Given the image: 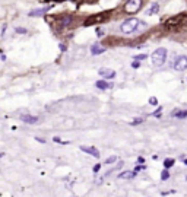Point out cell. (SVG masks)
Masks as SVG:
<instances>
[{
  "label": "cell",
  "instance_id": "cell-1",
  "mask_svg": "<svg viewBox=\"0 0 187 197\" xmlns=\"http://www.w3.org/2000/svg\"><path fill=\"white\" fill-rule=\"evenodd\" d=\"M139 25H140V21H139V19L130 18V19H126V21L121 23L120 29H121L123 34H132V32H135L137 28H139Z\"/></svg>",
  "mask_w": 187,
  "mask_h": 197
},
{
  "label": "cell",
  "instance_id": "cell-2",
  "mask_svg": "<svg viewBox=\"0 0 187 197\" xmlns=\"http://www.w3.org/2000/svg\"><path fill=\"white\" fill-rule=\"evenodd\" d=\"M167 60V50L165 48H158L152 53V63L155 66H162Z\"/></svg>",
  "mask_w": 187,
  "mask_h": 197
},
{
  "label": "cell",
  "instance_id": "cell-3",
  "mask_svg": "<svg viewBox=\"0 0 187 197\" xmlns=\"http://www.w3.org/2000/svg\"><path fill=\"white\" fill-rule=\"evenodd\" d=\"M140 6H142V0H129L124 6V10L127 13H135L140 9Z\"/></svg>",
  "mask_w": 187,
  "mask_h": 197
},
{
  "label": "cell",
  "instance_id": "cell-4",
  "mask_svg": "<svg viewBox=\"0 0 187 197\" xmlns=\"http://www.w3.org/2000/svg\"><path fill=\"white\" fill-rule=\"evenodd\" d=\"M187 23V15H177V16H174V18L168 19V22H167V26H174V25H186Z\"/></svg>",
  "mask_w": 187,
  "mask_h": 197
},
{
  "label": "cell",
  "instance_id": "cell-5",
  "mask_svg": "<svg viewBox=\"0 0 187 197\" xmlns=\"http://www.w3.org/2000/svg\"><path fill=\"white\" fill-rule=\"evenodd\" d=\"M174 69L178 70V72L186 70V69H187V57H186V56H180V57L175 60V63H174Z\"/></svg>",
  "mask_w": 187,
  "mask_h": 197
},
{
  "label": "cell",
  "instance_id": "cell-6",
  "mask_svg": "<svg viewBox=\"0 0 187 197\" xmlns=\"http://www.w3.org/2000/svg\"><path fill=\"white\" fill-rule=\"evenodd\" d=\"M107 19V13H100V15H95V16H91V18L86 19L85 25H92V23H98V22H104Z\"/></svg>",
  "mask_w": 187,
  "mask_h": 197
},
{
  "label": "cell",
  "instance_id": "cell-7",
  "mask_svg": "<svg viewBox=\"0 0 187 197\" xmlns=\"http://www.w3.org/2000/svg\"><path fill=\"white\" fill-rule=\"evenodd\" d=\"M81 150L89 153V155H92V156H95V158H100V152H98V149L94 148V146H81Z\"/></svg>",
  "mask_w": 187,
  "mask_h": 197
},
{
  "label": "cell",
  "instance_id": "cell-8",
  "mask_svg": "<svg viewBox=\"0 0 187 197\" xmlns=\"http://www.w3.org/2000/svg\"><path fill=\"white\" fill-rule=\"evenodd\" d=\"M100 75L101 76H104L105 79H113L115 76V72L113 70H107V69H100Z\"/></svg>",
  "mask_w": 187,
  "mask_h": 197
},
{
  "label": "cell",
  "instance_id": "cell-9",
  "mask_svg": "<svg viewBox=\"0 0 187 197\" xmlns=\"http://www.w3.org/2000/svg\"><path fill=\"white\" fill-rule=\"evenodd\" d=\"M47 10H48V7H41V9H37V10H32V12H29V16L31 18H34V16H42V15L47 13Z\"/></svg>",
  "mask_w": 187,
  "mask_h": 197
},
{
  "label": "cell",
  "instance_id": "cell-10",
  "mask_svg": "<svg viewBox=\"0 0 187 197\" xmlns=\"http://www.w3.org/2000/svg\"><path fill=\"white\" fill-rule=\"evenodd\" d=\"M21 120L23 123H28V124H35L37 121H38V117L35 115H22L21 117Z\"/></svg>",
  "mask_w": 187,
  "mask_h": 197
},
{
  "label": "cell",
  "instance_id": "cell-11",
  "mask_svg": "<svg viewBox=\"0 0 187 197\" xmlns=\"http://www.w3.org/2000/svg\"><path fill=\"white\" fill-rule=\"evenodd\" d=\"M105 51V48L104 47H101L100 44H94L91 47V53L94 54V56H98V54H102Z\"/></svg>",
  "mask_w": 187,
  "mask_h": 197
},
{
  "label": "cell",
  "instance_id": "cell-12",
  "mask_svg": "<svg viewBox=\"0 0 187 197\" xmlns=\"http://www.w3.org/2000/svg\"><path fill=\"white\" fill-rule=\"evenodd\" d=\"M70 21H72V18H70V16H61V18H59V28L69 25V23H70Z\"/></svg>",
  "mask_w": 187,
  "mask_h": 197
},
{
  "label": "cell",
  "instance_id": "cell-13",
  "mask_svg": "<svg viewBox=\"0 0 187 197\" xmlns=\"http://www.w3.org/2000/svg\"><path fill=\"white\" fill-rule=\"evenodd\" d=\"M95 86L98 88V89H108L111 85H110L108 82H105V80H98V82L95 83Z\"/></svg>",
  "mask_w": 187,
  "mask_h": 197
},
{
  "label": "cell",
  "instance_id": "cell-14",
  "mask_svg": "<svg viewBox=\"0 0 187 197\" xmlns=\"http://www.w3.org/2000/svg\"><path fill=\"white\" fill-rule=\"evenodd\" d=\"M133 177H136L135 171H126V172H121L119 175V178H133Z\"/></svg>",
  "mask_w": 187,
  "mask_h": 197
},
{
  "label": "cell",
  "instance_id": "cell-15",
  "mask_svg": "<svg viewBox=\"0 0 187 197\" xmlns=\"http://www.w3.org/2000/svg\"><path fill=\"white\" fill-rule=\"evenodd\" d=\"M173 117H177V118H186L187 117V110H181V111H174Z\"/></svg>",
  "mask_w": 187,
  "mask_h": 197
},
{
  "label": "cell",
  "instance_id": "cell-16",
  "mask_svg": "<svg viewBox=\"0 0 187 197\" xmlns=\"http://www.w3.org/2000/svg\"><path fill=\"white\" fill-rule=\"evenodd\" d=\"M174 162H175V161H174L173 158H167V159L164 161V166H165V168H171V166L174 165Z\"/></svg>",
  "mask_w": 187,
  "mask_h": 197
},
{
  "label": "cell",
  "instance_id": "cell-17",
  "mask_svg": "<svg viewBox=\"0 0 187 197\" xmlns=\"http://www.w3.org/2000/svg\"><path fill=\"white\" fill-rule=\"evenodd\" d=\"M158 9H159V6L156 5V3H155V5H152L151 9H149V12H148V15H155L156 12H158Z\"/></svg>",
  "mask_w": 187,
  "mask_h": 197
},
{
  "label": "cell",
  "instance_id": "cell-18",
  "mask_svg": "<svg viewBox=\"0 0 187 197\" xmlns=\"http://www.w3.org/2000/svg\"><path fill=\"white\" fill-rule=\"evenodd\" d=\"M168 178H170V172L167 169H164L162 171V174H161V180H162V181H167Z\"/></svg>",
  "mask_w": 187,
  "mask_h": 197
},
{
  "label": "cell",
  "instance_id": "cell-19",
  "mask_svg": "<svg viewBox=\"0 0 187 197\" xmlns=\"http://www.w3.org/2000/svg\"><path fill=\"white\" fill-rule=\"evenodd\" d=\"M115 161H117V156H110L105 159V164H114Z\"/></svg>",
  "mask_w": 187,
  "mask_h": 197
},
{
  "label": "cell",
  "instance_id": "cell-20",
  "mask_svg": "<svg viewBox=\"0 0 187 197\" xmlns=\"http://www.w3.org/2000/svg\"><path fill=\"white\" fill-rule=\"evenodd\" d=\"M149 104H151V105H158V99H156L155 96H151V98H149Z\"/></svg>",
  "mask_w": 187,
  "mask_h": 197
},
{
  "label": "cell",
  "instance_id": "cell-21",
  "mask_svg": "<svg viewBox=\"0 0 187 197\" xmlns=\"http://www.w3.org/2000/svg\"><path fill=\"white\" fill-rule=\"evenodd\" d=\"M146 57H148L146 54H137V56H135V60H145Z\"/></svg>",
  "mask_w": 187,
  "mask_h": 197
},
{
  "label": "cell",
  "instance_id": "cell-22",
  "mask_svg": "<svg viewBox=\"0 0 187 197\" xmlns=\"http://www.w3.org/2000/svg\"><path fill=\"white\" fill-rule=\"evenodd\" d=\"M16 32H19V34H26V29L25 28H16Z\"/></svg>",
  "mask_w": 187,
  "mask_h": 197
},
{
  "label": "cell",
  "instance_id": "cell-23",
  "mask_svg": "<svg viewBox=\"0 0 187 197\" xmlns=\"http://www.w3.org/2000/svg\"><path fill=\"white\" fill-rule=\"evenodd\" d=\"M137 164H139V165H142V164H145V159H143L142 156H139V158H137Z\"/></svg>",
  "mask_w": 187,
  "mask_h": 197
},
{
  "label": "cell",
  "instance_id": "cell-24",
  "mask_svg": "<svg viewBox=\"0 0 187 197\" xmlns=\"http://www.w3.org/2000/svg\"><path fill=\"white\" fill-rule=\"evenodd\" d=\"M100 168H101V165H100V164H96V165L94 166V172H98V171H100Z\"/></svg>",
  "mask_w": 187,
  "mask_h": 197
},
{
  "label": "cell",
  "instance_id": "cell-25",
  "mask_svg": "<svg viewBox=\"0 0 187 197\" xmlns=\"http://www.w3.org/2000/svg\"><path fill=\"white\" fill-rule=\"evenodd\" d=\"M140 169H145V166H143V165H137L136 169H135V172H137V171H140Z\"/></svg>",
  "mask_w": 187,
  "mask_h": 197
},
{
  "label": "cell",
  "instance_id": "cell-26",
  "mask_svg": "<svg viewBox=\"0 0 187 197\" xmlns=\"http://www.w3.org/2000/svg\"><path fill=\"white\" fill-rule=\"evenodd\" d=\"M96 35H98V37H102V35H104L102 29H96Z\"/></svg>",
  "mask_w": 187,
  "mask_h": 197
},
{
  "label": "cell",
  "instance_id": "cell-27",
  "mask_svg": "<svg viewBox=\"0 0 187 197\" xmlns=\"http://www.w3.org/2000/svg\"><path fill=\"white\" fill-rule=\"evenodd\" d=\"M139 123H142V118H136V120H133L132 124H139Z\"/></svg>",
  "mask_w": 187,
  "mask_h": 197
},
{
  "label": "cell",
  "instance_id": "cell-28",
  "mask_svg": "<svg viewBox=\"0 0 187 197\" xmlns=\"http://www.w3.org/2000/svg\"><path fill=\"white\" fill-rule=\"evenodd\" d=\"M132 66H133L135 69H137V67H139V63H137V61H133V63H132Z\"/></svg>",
  "mask_w": 187,
  "mask_h": 197
},
{
  "label": "cell",
  "instance_id": "cell-29",
  "mask_svg": "<svg viewBox=\"0 0 187 197\" xmlns=\"http://www.w3.org/2000/svg\"><path fill=\"white\" fill-rule=\"evenodd\" d=\"M37 140H38V142H40V143H44V139H41V137H35Z\"/></svg>",
  "mask_w": 187,
  "mask_h": 197
},
{
  "label": "cell",
  "instance_id": "cell-30",
  "mask_svg": "<svg viewBox=\"0 0 187 197\" xmlns=\"http://www.w3.org/2000/svg\"><path fill=\"white\" fill-rule=\"evenodd\" d=\"M184 165H187V159H186V161H184Z\"/></svg>",
  "mask_w": 187,
  "mask_h": 197
}]
</instances>
